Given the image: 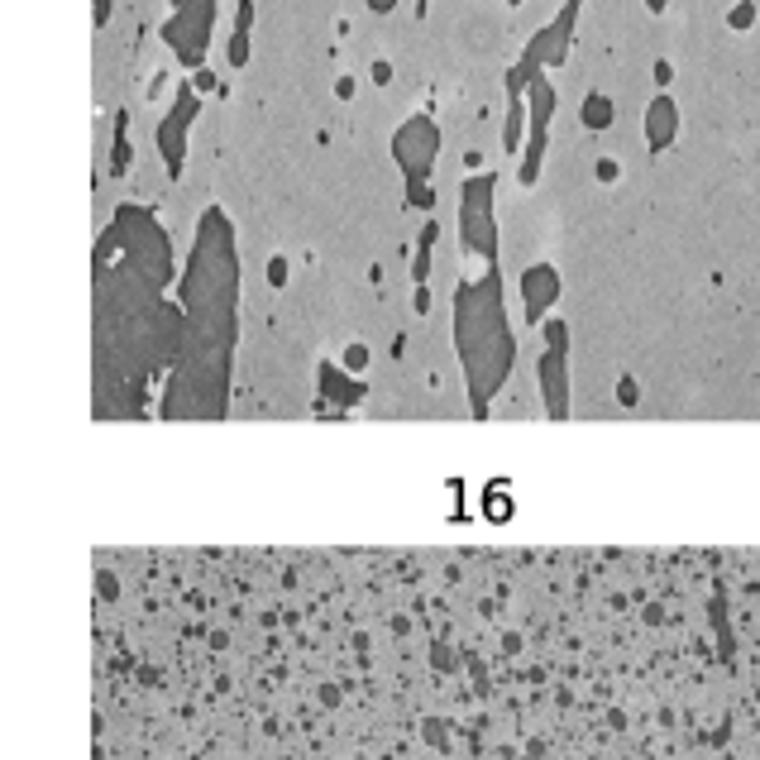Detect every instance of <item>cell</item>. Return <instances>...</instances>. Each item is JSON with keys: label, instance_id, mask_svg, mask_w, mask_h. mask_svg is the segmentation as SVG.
<instances>
[{"label": "cell", "instance_id": "5b68a950", "mask_svg": "<svg viewBox=\"0 0 760 760\" xmlns=\"http://www.w3.org/2000/svg\"><path fill=\"white\" fill-rule=\"evenodd\" d=\"M201 87H206V72H196V82H182L177 106L158 125V153H163V168L173 177H182V163H187V130H192L196 106H201Z\"/></svg>", "mask_w": 760, "mask_h": 760}, {"label": "cell", "instance_id": "52a82bcc", "mask_svg": "<svg viewBox=\"0 0 760 760\" xmlns=\"http://www.w3.org/2000/svg\"><path fill=\"white\" fill-rule=\"evenodd\" d=\"M517 287H522V306H526V316H531V321H541L545 311L560 302V273H555L550 263H531Z\"/></svg>", "mask_w": 760, "mask_h": 760}, {"label": "cell", "instance_id": "7a4b0ae2", "mask_svg": "<svg viewBox=\"0 0 760 760\" xmlns=\"http://www.w3.org/2000/svg\"><path fill=\"white\" fill-rule=\"evenodd\" d=\"M392 158L407 177V201L412 206H431V173L440 158V130L431 115H412L402 130L392 134Z\"/></svg>", "mask_w": 760, "mask_h": 760}, {"label": "cell", "instance_id": "7c38bea8", "mask_svg": "<svg viewBox=\"0 0 760 760\" xmlns=\"http://www.w3.org/2000/svg\"><path fill=\"white\" fill-rule=\"evenodd\" d=\"M512 5H522V0H512Z\"/></svg>", "mask_w": 760, "mask_h": 760}, {"label": "cell", "instance_id": "277c9868", "mask_svg": "<svg viewBox=\"0 0 760 760\" xmlns=\"http://www.w3.org/2000/svg\"><path fill=\"white\" fill-rule=\"evenodd\" d=\"M550 120H555V87H550V77H531V87H526V149H522V187L536 182L541 173V158H545V144H550Z\"/></svg>", "mask_w": 760, "mask_h": 760}, {"label": "cell", "instance_id": "9c48e42d", "mask_svg": "<svg viewBox=\"0 0 760 760\" xmlns=\"http://www.w3.org/2000/svg\"><path fill=\"white\" fill-rule=\"evenodd\" d=\"M584 125L588 130H608L612 125V101L603 96V91H593V96L584 101Z\"/></svg>", "mask_w": 760, "mask_h": 760}, {"label": "cell", "instance_id": "3957f363", "mask_svg": "<svg viewBox=\"0 0 760 760\" xmlns=\"http://www.w3.org/2000/svg\"><path fill=\"white\" fill-rule=\"evenodd\" d=\"M211 24H216V0H173V15L163 24V39L187 67H196L211 48Z\"/></svg>", "mask_w": 760, "mask_h": 760}, {"label": "cell", "instance_id": "8992f818", "mask_svg": "<svg viewBox=\"0 0 760 760\" xmlns=\"http://www.w3.org/2000/svg\"><path fill=\"white\" fill-rule=\"evenodd\" d=\"M574 20H579V0H565L560 5V15L545 24L541 34L526 44V53H522V72L526 77H541V72H550V67H560L565 63V53H569V34H574Z\"/></svg>", "mask_w": 760, "mask_h": 760}, {"label": "cell", "instance_id": "30bf717a", "mask_svg": "<svg viewBox=\"0 0 760 760\" xmlns=\"http://www.w3.org/2000/svg\"><path fill=\"white\" fill-rule=\"evenodd\" d=\"M249 24H254V5L239 10V29H235V44H230V63L235 67H244V58H249Z\"/></svg>", "mask_w": 760, "mask_h": 760}, {"label": "cell", "instance_id": "8fae6325", "mask_svg": "<svg viewBox=\"0 0 760 760\" xmlns=\"http://www.w3.org/2000/svg\"><path fill=\"white\" fill-rule=\"evenodd\" d=\"M646 5H651L655 15H665V5H670V0H646Z\"/></svg>", "mask_w": 760, "mask_h": 760}, {"label": "cell", "instance_id": "6da1fadb", "mask_svg": "<svg viewBox=\"0 0 760 760\" xmlns=\"http://www.w3.org/2000/svg\"><path fill=\"white\" fill-rule=\"evenodd\" d=\"M493 173H469L459 187V239L464 254L483 268H498V225H493Z\"/></svg>", "mask_w": 760, "mask_h": 760}, {"label": "cell", "instance_id": "ba28073f", "mask_svg": "<svg viewBox=\"0 0 760 760\" xmlns=\"http://www.w3.org/2000/svg\"><path fill=\"white\" fill-rule=\"evenodd\" d=\"M674 134H679V106H674L670 96H655L651 110H646V139H651V149H670Z\"/></svg>", "mask_w": 760, "mask_h": 760}]
</instances>
